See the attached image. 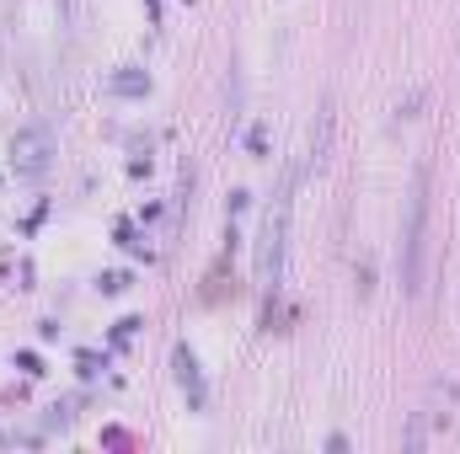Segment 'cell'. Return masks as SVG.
Listing matches in <instances>:
<instances>
[{
    "mask_svg": "<svg viewBox=\"0 0 460 454\" xmlns=\"http://www.w3.org/2000/svg\"><path fill=\"white\" fill-rule=\"evenodd\" d=\"M289 209H295V182H284L262 214V235H257V284L279 289L284 278V246H289Z\"/></svg>",
    "mask_w": 460,
    "mask_h": 454,
    "instance_id": "cell-1",
    "label": "cell"
},
{
    "mask_svg": "<svg viewBox=\"0 0 460 454\" xmlns=\"http://www.w3.org/2000/svg\"><path fill=\"white\" fill-rule=\"evenodd\" d=\"M423 214H429V177L418 171L412 204H407V240H402V289L412 294L423 278Z\"/></svg>",
    "mask_w": 460,
    "mask_h": 454,
    "instance_id": "cell-2",
    "label": "cell"
},
{
    "mask_svg": "<svg viewBox=\"0 0 460 454\" xmlns=\"http://www.w3.org/2000/svg\"><path fill=\"white\" fill-rule=\"evenodd\" d=\"M113 86H118V92H128V97H134V92H145V81H139V75H118Z\"/></svg>",
    "mask_w": 460,
    "mask_h": 454,
    "instance_id": "cell-5",
    "label": "cell"
},
{
    "mask_svg": "<svg viewBox=\"0 0 460 454\" xmlns=\"http://www.w3.org/2000/svg\"><path fill=\"white\" fill-rule=\"evenodd\" d=\"M172 369H177V385L193 396V406H204V380H199V358H193V347H177V353H172Z\"/></svg>",
    "mask_w": 460,
    "mask_h": 454,
    "instance_id": "cell-4",
    "label": "cell"
},
{
    "mask_svg": "<svg viewBox=\"0 0 460 454\" xmlns=\"http://www.w3.org/2000/svg\"><path fill=\"white\" fill-rule=\"evenodd\" d=\"M49 155H54L49 128H22V134L11 139V166H16L22 177H43V171H49Z\"/></svg>",
    "mask_w": 460,
    "mask_h": 454,
    "instance_id": "cell-3",
    "label": "cell"
}]
</instances>
